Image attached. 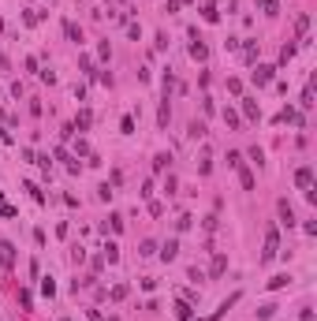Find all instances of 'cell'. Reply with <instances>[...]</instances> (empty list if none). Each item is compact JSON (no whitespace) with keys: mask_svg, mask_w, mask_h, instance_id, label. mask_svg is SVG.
<instances>
[{"mask_svg":"<svg viewBox=\"0 0 317 321\" xmlns=\"http://www.w3.org/2000/svg\"><path fill=\"white\" fill-rule=\"evenodd\" d=\"M276 254H280V232H276V228H269V232H265V250H261V261H273Z\"/></svg>","mask_w":317,"mask_h":321,"instance_id":"obj_1","label":"cell"},{"mask_svg":"<svg viewBox=\"0 0 317 321\" xmlns=\"http://www.w3.org/2000/svg\"><path fill=\"white\" fill-rule=\"evenodd\" d=\"M190 56H194V60H205L209 56V49H205V41L198 37V30H190Z\"/></svg>","mask_w":317,"mask_h":321,"instance_id":"obj_2","label":"cell"},{"mask_svg":"<svg viewBox=\"0 0 317 321\" xmlns=\"http://www.w3.org/2000/svg\"><path fill=\"white\" fill-rule=\"evenodd\" d=\"M0 265H4V269L15 265V247H12L8 239H0Z\"/></svg>","mask_w":317,"mask_h":321,"instance_id":"obj_3","label":"cell"},{"mask_svg":"<svg viewBox=\"0 0 317 321\" xmlns=\"http://www.w3.org/2000/svg\"><path fill=\"white\" fill-rule=\"evenodd\" d=\"M273 71H276V68H269V64H257L254 82H257V86H269V82H273Z\"/></svg>","mask_w":317,"mask_h":321,"instance_id":"obj_4","label":"cell"},{"mask_svg":"<svg viewBox=\"0 0 317 321\" xmlns=\"http://www.w3.org/2000/svg\"><path fill=\"white\" fill-rule=\"evenodd\" d=\"M243 116H246V120H261V109H257L254 97H243Z\"/></svg>","mask_w":317,"mask_h":321,"instance_id":"obj_5","label":"cell"},{"mask_svg":"<svg viewBox=\"0 0 317 321\" xmlns=\"http://www.w3.org/2000/svg\"><path fill=\"white\" fill-rule=\"evenodd\" d=\"M276 209H280V221L287 224V228H291V224H295V209H291V205L284 202V198H280V202H276Z\"/></svg>","mask_w":317,"mask_h":321,"instance_id":"obj_6","label":"cell"},{"mask_svg":"<svg viewBox=\"0 0 317 321\" xmlns=\"http://www.w3.org/2000/svg\"><path fill=\"white\" fill-rule=\"evenodd\" d=\"M90 124H93V112H90V109H82L79 116H75V124H71V127H79V131H90Z\"/></svg>","mask_w":317,"mask_h":321,"instance_id":"obj_7","label":"cell"},{"mask_svg":"<svg viewBox=\"0 0 317 321\" xmlns=\"http://www.w3.org/2000/svg\"><path fill=\"white\" fill-rule=\"evenodd\" d=\"M276 120H280V124H295V127H302V116H299L295 109H284V112H280Z\"/></svg>","mask_w":317,"mask_h":321,"instance_id":"obj_8","label":"cell"},{"mask_svg":"<svg viewBox=\"0 0 317 321\" xmlns=\"http://www.w3.org/2000/svg\"><path fill=\"white\" fill-rule=\"evenodd\" d=\"M239 172V183H243V191H254V172L250 168H235Z\"/></svg>","mask_w":317,"mask_h":321,"instance_id":"obj_9","label":"cell"},{"mask_svg":"<svg viewBox=\"0 0 317 321\" xmlns=\"http://www.w3.org/2000/svg\"><path fill=\"white\" fill-rule=\"evenodd\" d=\"M201 19H205V23H217V19H220V8L217 4H201Z\"/></svg>","mask_w":317,"mask_h":321,"instance_id":"obj_10","label":"cell"},{"mask_svg":"<svg viewBox=\"0 0 317 321\" xmlns=\"http://www.w3.org/2000/svg\"><path fill=\"white\" fill-rule=\"evenodd\" d=\"M295 183H299V187H310L313 183V168H299V172H295Z\"/></svg>","mask_w":317,"mask_h":321,"instance_id":"obj_11","label":"cell"},{"mask_svg":"<svg viewBox=\"0 0 317 321\" xmlns=\"http://www.w3.org/2000/svg\"><path fill=\"white\" fill-rule=\"evenodd\" d=\"M168 120H172V109H168V97H165V101H161V109H157V124L168 127Z\"/></svg>","mask_w":317,"mask_h":321,"instance_id":"obj_12","label":"cell"},{"mask_svg":"<svg viewBox=\"0 0 317 321\" xmlns=\"http://www.w3.org/2000/svg\"><path fill=\"white\" fill-rule=\"evenodd\" d=\"M176 254H179V239H168V243H165V250H161V258H165V261H172Z\"/></svg>","mask_w":317,"mask_h":321,"instance_id":"obj_13","label":"cell"},{"mask_svg":"<svg viewBox=\"0 0 317 321\" xmlns=\"http://www.w3.org/2000/svg\"><path fill=\"white\" fill-rule=\"evenodd\" d=\"M64 34H67V37H71V41H75V45H79V41H82V30H79V26H75V23H64Z\"/></svg>","mask_w":317,"mask_h":321,"instance_id":"obj_14","label":"cell"},{"mask_svg":"<svg viewBox=\"0 0 317 321\" xmlns=\"http://www.w3.org/2000/svg\"><path fill=\"white\" fill-rule=\"evenodd\" d=\"M168 153H157V157H153V172H165V168H168Z\"/></svg>","mask_w":317,"mask_h":321,"instance_id":"obj_15","label":"cell"},{"mask_svg":"<svg viewBox=\"0 0 317 321\" xmlns=\"http://www.w3.org/2000/svg\"><path fill=\"white\" fill-rule=\"evenodd\" d=\"M104 261H109V265H112V261H120V247H116V243L104 247Z\"/></svg>","mask_w":317,"mask_h":321,"instance_id":"obj_16","label":"cell"},{"mask_svg":"<svg viewBox=\"0 0 317 321\" xmlns=\"http://www.w3.org/2000/svg\"><path fill=\"white\" fill-rule=\"evenodd\" d=\"M176 317H179V321H190L194 314H190V306H187V303H176Z\"/></svg>","mask_w":317,"mask_h":321,"instance_id":"obj_17","label":"cell"},{"mask_svg":"<svg viewBox=\"0 0 317 321\" xmlns=\"http://www.w3.org/2000/svg\"><path fill=\"white\" fill-rule=\"evenodd\" d=\"M257 8H261L265 15H276V8H280V4H276V0H257Z\"/></svg>","mask_w":317,"mask_h":321,"instance_id":"obj_18","label":"cell"},{"mask_svg":"<svg viewBox=\"0 0 317 321\" xmlns=\"http://www.w3.org/2000/svg\"><path fill=\"white\" fill-rule=\"evenodd\" d=\"M284 284H291V277H287V273H280V277H273V280H269V288H284Z\"/></svg>","mask_w":317,"mask_h":321,"instance_id":"obj_19","label":"cell"},{"mask_svg":"<svg viewBox=\"0 0 317 321\" xmlns=\"http://www.w3.org/2000/svg\"><path fill=\"white\" fill-rule=\"evenodd\" d=\"M224 124L228 127H239V112L235 109H224Z\"/></svg>","mask_w":317,"mask_h":321,"instance_id":"obj_20","label":"cell"},{"mask_svg":"<svg viewBox=\"0 0 317 321\" xmlns=\"http://www.w3.org/2000/svg\"><path fill=\"white\" fill-rule=\"evenodd\" d=\"M138 254H142V258H149V254H157V243H153V239H146V243H142V250H138Z\"/></svg>","mask_w":317,"mask_h":321,"instance_id":"obj_21","label":"cell"},{"mask_svg":"<svg viewBox=\"0 0 317 321\" xmlns=\"http://www.w3.org/2000/svg\"><path fill=\"white\" fill-rule=\"evenodd\" d=\"M41 291H45V295H49V299L56 295V284H52V277H45V280H41Z\"/></svg>","mask_w":317,"mask_h":321,"instance_id":"obj_22","label":"cell"},{"mask_svg":"<svg viewBox=\"0 0 317 321\" xmlns=\"http://www.w3.org/2000/svg\"><path fill=\"white\" fill-rule=\"evenodd\" d=\"M190 138H205V124H190Z\"/></svg>","mask_w":317,"mask_h":321,"instance_id":"obj_23","label":"cell"},{"mask_svg":"<svg viewBox=\"0 0 317 321\" xmlns=\"http://www.w3.org/2000/svg\"><path fill=\"white\" fill-rule=\"evenodd\" d=\"M291 56H295V45H284V49H280V64H287Z\"/></svg>","mask_w":317,"mask_h":321,"instance_id":"obj_24","label":"cell"},{"mask_svg":"<svg viewBox=\"0 0 317 321\" xmlns=\"http://www.w3.org/2000/svg\"><path fill=\"white\" fill-rule=\"evenodd\" d=\"M295 26H299V34H306V30H310V15H299V23H295Z\"/></svg>","mask_w":317,"mask_h":321,"instance_id":"obj_25","label":"cell"},{"mask_svg":"<svg viewBox=\"0 0 317 321\" xmlns=\"http://www.w3.org/2000/svg\"><path fill=\"white\" fill-rule=\"evenodd\" d=\"M228 165H232V168H243V153H228Z\"/></svg>","mask_w":317,"mask_h":321,"instance_id":"obj_26","label":"cell"},{"mask_svg":"<svg viewBox=\"0 0 317 321\" xmlns=\"http://www.w3.org/2000/svg\"><path fill=\"white\" fill-rule=\"evenodd\" d=\"M97 198H101V202H109V198H112V187H109V183L97 187Z\"/></svg>","mask_w":317,"mask_h":321,"instance_id":"obj_27","label":"cell"},{"mask_svg":"<svg viewBox=\"0 0 317 321\" xmlns=\"http://www.w3.org/2000/svg\"><path fill=\"white\" fill-rule=\"evenodd\" d=\"M224 265H228V261L220 258V254H217V261H213V277H220V273H224Z\"/></svg>","mask_w":317,"mask_h":321,"instance_id":"obj_28","label":"cell"},{"mask_svg":"<svg viewBox=\"0 0 317 321\" xmlns=\"http://www.w3.org/2000/svg\"><path fill=\"white\" fill-rule=\"evenodd\" d=\"M179 4H183V0H168V12H176V8H179Z\"/></svg>","mask_w":317,"mask_h":321,"instance_id":"obj_29","label":"cell"},{"mask_svg":"<svg viewBox=\"0 0 317 321\" xmlns=\"http://www.w3.org/2000/svg\"><path fill=\"white\" fill-rule=\"evenodd\" d=\"M0 205H4V191H0Z\"/></svg>","mask_w":317,"mask_h":321,"instance_id":"obj_30","label":"cell"}]
</instances>
